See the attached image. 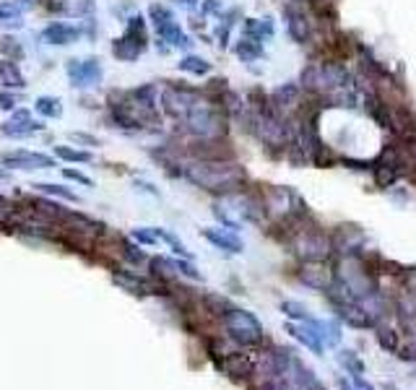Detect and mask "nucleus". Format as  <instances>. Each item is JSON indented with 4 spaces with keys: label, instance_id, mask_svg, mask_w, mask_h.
<instances>
[{
    "label": "nucleus",
    "instance_id": "47",
    "mask_svg": "<svg viewBox=\"0 0 416 390\" xmlns=\"http://www.w3.org/2000/svg\"><path fill=\"white\" fill-rule=\"evenodd\" d=\"M336 382H338V390H357V388H354V382L349 380V377H343V375H338V377H336Z\"/></svg>",
    "mask_w": 416,
    "mask_h": 390
},
{
    "label": "nucleus",
    "instance_id": "34",
    "mask_svg": "<svg viewBox=\"0 0 416 390\" xmlns=\"http://www.w3.org/2000/svg\"><path fill=\"white\" fill-rule=\"evenodd\" d=\"M96 13V3L94 0H68V16L89 18Z\"/></svg>",
    "mask_w": 416,
    "mask_h": 390
},
{
    "label": "nucleus",
    "instance_id": "40",
    "mask_svg": "<svg viewBox=\"0 0 416 390\" xmlns=\"http://www.w3.org/2000/svg\"><path fill=\"white\" fill-rule=\"evenodd\" d=\"M222 13H224L222 0H203V6H201V16H219L222 18Z\"/></svg>",
    "mask_w": 416,
    "mask_h": 390
},
{
    "label": "nucleus",
    "instance_id": "22",
    "mask_svg": "<svg viewBox=\"0 0 416 390\" xmlns=\"http://www.w3.org/2000/svg\"><path fill=\"white\" fill-rule=\"evenodd\" d=\"M234 55L242 63H255L260 57H266V50H263V42H255L250 36H240V42L234 45Z\"/></svg>",
    "mask_w": 416,
    "mask_h": 390
},
{
    "label": "nucleus",
    "instance_id": "18",
    "mask_svg": "<svg viewBox=\"0 0 416 390\" xmlns=\"http://www.w3.org/2000/svg\"><path fill=\"white\" fill-rule=\"evenodd\" d=\"M24 27V11L19 3L13 0H0V29L6 32H16Z\"/></svg>",
    "mask_w": 416,
    "mask_h": 390
},
{
    "label": "nucleus",
    "instance_id": "26",
    "mask_svg": "<svg viewBox=\"0 0 416 390\" xmlns=\"http://www.w3.org/2000/svg\"><path fill=\"white\" fill-rule=\"evenodd\" d=\"M378 344L382 351H388V354H398V349H401V333H398L396 328H385V326H378Z\"/></svg>",
    "mask_w": 416,
    "mask_h": 390
},
{
    "label": "nucleus",
    "instance_id": "45",
    "mask_svg": "<svg viewBox=\"0 0 416 390\" xmlns=\"http://www.w3.org/2000/svg\"><path fill=\"white\" fill-rule=\"evenodd\" d=\"M352 382L357 390H375V385L370 380H364V375H352Z\"/></svg>",
    "mask_w": 416,
    "mask_h": 390
},
{
    "label": "nucleus",
    "instance_id": "3",
    "mask_svg": "<svg viewBox=\"0 0 416 390\" xmlns=\"http://www.w3.org/2000/svg\"><path fill=\"white\" fill-rule=\"evenodd\" d=\"M229 125L231 120L227 118V112L206 94L193 112L182 123H177V133L187 138H229Z\"/></svg>",
    "mask_w": 416,
    "mask_h": 390
},
{
    "label": "nucleus",
    "instance_id": "46",
    "mask_svg": "<svg viewBox=\"0 0 416 390\" xmlns=\"http://www.w3.org/2000/svg\"><path fill=\"white\" fill-rule=\"evenodd\" d=\"M136 185H138V188H141V190H143V193H151L154 198H159V190H157V188H154V185H151V182L138 180V182H136Z\"/></svg>",
    "mask_w": 416,
    "mask_h": 390
},
{
    "label": "nucleus",
    "instance_id": "35",
    "mask_svg": "<svg viewBox=\"0 0 416 390\" xmlns=\"http://www.w3.org/2000/svg\"><path fill=\"white\" fill-rule=\"evenodd\" d=\"M148 18H151L154 27H162L166 21H175V13H172V8L162 6V3H151L148 6Z\"/></svg>",
    "mask_w": 416,
    "mask_h": 390
},
{
    "label": "nucleus",
    "instance_id": "29",
    "mask_svg": "<svg viewBox=\"0 0 416 390\" xmlns=\"http://www.w3.org/2000/svg\"><path fill=\"white\" fill-rule=\"evenodd\" d=\"M31 188L39 193H45V195H55V198L71 200V203H78V200H81L73 190H68V188H63V185H55V182H34Z\"/></svg>",
    "mask_w": 416,
    "mask_h": 390
},
{
    "label": "nucleus",
    "instance_id": "13",
    "mask_svg": "<svg viewBox=\"0 0 416 390\" xmlns=\"http://www.w3.org/2000/svg\"><path fill=\"white\" fill-rule=\"evenodd\" d=\"M81 36H83V27L81 24H71V21H52V24H47L42 29V39H45L47 45H55V47L73 45Z\"/></svg>",
    "mask_w": 416,
    "mask_h": 390
},
{
    "label": "nucleus",
    "instance_id": "12",
    "mask_svg": "<svg viewBox=\"0 0 416 390\" xmlns=\"http://www.w3.org/2000/svg\"><path fill=\"white\" fill-rule=\"evenodd\" d=\"M0 164L10 169H50L55 167V159L39 151H13V154H0Z\"/></svg>",
    "mask_w": 416,
    "mask_h": 390
},
{
    "label": "nucleus",
    "instance_id": "24",
    "mask_svg": "<svg viewBox=\"0 0 416 390\" xmlns=\"http://www.w3.org/2000/svg\"><path fill=\"white\" fill-rule=\"evenodd\" d=\"M177 68L182 73H190V76H208L213 65L208 63L206 57H201V55H185V57L177 63Z\"/></svg>",
    "mask_w": 416,
    "mask_h": 390
},
{
    "label": "nucleus",
    "instance_id": "42",
    "mask_svg": "<svg viewBox=\"0 0 416 390\" xmlns=\"http://www.w3.org/2000/svg\"><path fill=\"white\" fill-rule=\"evenodd\" d=\"M68 141H73V144H81V146H102V141L92 133H68Z\"/></svg>",
    "mask_w": 416,
    "mask_h": 390
},
{
    "label": "nucleus",
    "instance_id": "36",
    "mask_svg": "<svg viewBox=\"0 0 416 390\" xmlns=\"http://www.w3.org/2000/svg\"><path fill=\"white\" fill-rule=\"evenodd\" d=\"M130 237H133L138 245H146V247H154V245H159V242H162V239H159L157 227H154V229L138 227V229H133V232H130Z\"/></svg>",
    "mask_w": 416,
    "mask_h": 390
},
{
    "label": "nucleus",
    "instance_id": "28",
    "mask_svg": "<svg viewBox=\"0 0 416 390\" xmlns=\"http://www.w3.org/2000/svg\"><path fill=\"white\" fill-rule=\"evenodd\" d=\"M338 364H341L346 375H364V362L359 359V354L354 351V349H341L338 354H336Z\"/></svg>",
    "mask_w": 416,
    "mask_h": 390
},
{
    "label": "nucleus",
    "instance_id": "38",
    "mask_svg": "<svg viewBox=\"0 0 416 390\" xmlns=\"http://www.w3.org/2000/svg\"><path fill=\"white\" fill-rule=\"evenodd\" d=\"M341 164L346 169L354 172H372V159H352V156H341Z\"/></svg>",
    "mask_w": 416,
    "mask_h": 390
},
{
    "label": "nucleus",
    "instance_id": "16",
    "mask_svg": "<svg viewBox=\"0 0 416 390\" xmlns=\"http://www.w3.org/2000/svg\"><path fill=\"white\" fill-rule=\"evenodd\" d=\"M201 235L203 239H208L213 247H219L224 253H231V255H240L245 250L242 245V239L237 237V232H229V229H213V227H206L201 229Z\"/></svg>",
    "mask_w": 416,
    "mask_h": 390
},
{
    "label": "nucleus",
    "instance_id": "33",
    "mask_svg": "<svg viewBox=\"0 0 416 390\" xmlns=\"http://www.w3.org/2000/svg\"><path fill=\"white\" fill-rule=\"evenodd\" d=\"M157 232H159V239L172 247V253H175V255H180V258H187V260L193 258V255H190V250L185 247V242H182V239H180L175 232H166V229H162V227H157Z\"/></svg>",
    "mask_w": 416,
    "mask_h": 390
},
{
    "label": "nucleus",
    "instance_id": "14",
    "mask_svg": "<svg viewBox=\"0 0 416 390\" xmlns=\"http://www.w3.org/2000/svg\"><path fill=\"white\" fill-rule=\"evenodd\" d=\"M289 382H292V390H328L320 382V377L307 367L299 356H294V362H292V367H289Z\"/></svg>",
    "mask_w": 416,
    "mask_h": 390
},
{
    "label": "nucleus",
    "instance_id": "44",
    "mask_svg": "<svg viewBox=\"0 0 416 390\" xmlns=\"http://www.w3.org/2000/svg\"><path fill=\"white\" fill-rule=\"evenodd\" d=\"M398 356H401L403 362H416V341H411L408 346H401V349H398Z\"/></svg>",
    "mask_w": 416,
    "mask_h": 390
},
{
    "label": "nucleus",
    "instance_id": "21",
    "mask_svg": "<svg viewBox=\"0 0 416 390\" xmlns=\"http://www.w3.org/2000/svg\"><path fill=\"white\" fill-rule=\"evenodd\" d=\"M315 330H317V336L323 341L325 349H336V346L341 344V326H338V320H313Z\"/></svg>",
    "mask_w": 416,
    "mask_h": 390
},
{
    "label": "nucleus",
    "instance_id": "43",
    "mask_svg": "<svg viewBox=\"0 0 416 390\" xmlns=\"http://www.w3.org/2000/svg\"><path fill=\"white\" fill-rule=\"evenodd\" d=\"M65 180H73V182H81V185H89V188H94V180L89 177V174L78 172V169H71V167H65L63 169Z\"/></svg>",
    "mask_w": 416,
    "mask_h": 390
},
{
    "label": "nucleus",
    "instance_id": "41",
    "mask_svg": "<svg viewBox=\"0 0 416 390\" xmlns=\"http://www.w3.org/2000/svg\"><path fill=\"white\" fill-rule=\"evenodd\" d=\"M258 390H292V382L289 377H273V380L260 382Z\"/></svg>",
    "mask_w": 416,
    "mask_h": 390
},
{
    "label": "nucleus",
    "instance_id": "19",
    "mask_svg": "<svg viewBox=\"0 0 416 390\" xmlns=\"http://www.w3.org/2000/svg\"><path fill=\"white\" fill-rule=\"evenodd\" d=\"M143 53H146V47L136 45V42L128 39L125 34L117 36V39H112V55H115L117 60H122V63H136Z\"/></svg>",
    "mask_w": 416,
    "mask_h": 390
},
{
    "label": "nucleus",
    "instance_id": "17",
    "mask_svg": "<svg viewBox=\"0 0 416 390\" xmlns=\"http://www.w3.org/2000/svg\"><path fill=\"white\" fill-rule=\"evenodd\" d=\"M276 34V27H273V18H245L242 21V36H250L255 42H266L271 36Z\"/></svg>",
    "mask_w": 416,
    "mask_h": 390
},
{
    "label": "nucleus",
    "instance_id": "9",
    "mask_svg": "<svg viewBox=\"0 0 416 390\" xmlns=\"http://www.w3.org/2000/svg\"><path fill=\"white\" fill-rule=\"evenodd\" d=\"M296 279L305 284L307 289L320 291L323 294L325 289H331L333 284V268L328 260H310V263H302L299 271H296Z\"/></svg>",
    "mask_w": 416,
    "mask_h": 390
},
{
    "label": "nucleus",
    "instance_id": "10",
    "mask_svg": "<svg viewBox=\"0 0 416 390\" xmlns=\"http://www.w3.org/2000/svg\"><path fill=\"white\" fill-rule=\"evenodd\" d=\"M333 239V250L336 255H359L364 250V232L354 224H341L331 232Z\"/></svg>",
    "mask_w": 416,
    "mask_h": 390
},
{
    "label": "nucleus",
    "instance_id": "37",
    "mask_svg": "<svg viewBox=\"0 0 416 390\" xmlns=\"http://www.w3.org/2000/svg\"><path fill=\"white\" fill-rule=\"evenodd\" d=\"M172 263H175L177 276H185V279H193V281H203V276H201V271L195 268L193 260H187V258H177V260H172Z\"/></svg>",
    "mask_w": 416,
    "mask_h": 390
},
{
    "label": "nucleus",
    "instance_id": "31",
    "mask_svg": "<svg viewBox=\"0 0 416 390\" xmlns=\"http://www.w3.org/2000/svg\"><path fill=\"white\" fill-rule=\"evenodd\" d=\"M55 156L57 159H65V162H73V164L94 162L92 151H81V148H73V146H55Z\"/></svg>",
    "mask_w": 416,
    "mask_h": 390
},
{
    "label": "nucleus",
    "instance_id": "30",
    "mask_svg": "<svg viewBox=\"0 0 416 390\" xmlns=\"http://www.w3.org/2000/svg\"><path fill=\"white\" fill-rule=\"evenodd\" d=\"M281 312H284L292 323H310V320H313V315L307 312L305 305H302V302H294V300L281 302Z\"/></svg>",
    "mask_w": 416,
    "mask_h": 390
},
{
    "label": "nucleus",
    "instance_id": "4",
    "mask_svg": "<svg viewBox=\"0 0 416 390\" xmlns=\"http://www.w3.org/2000/svg\"><path fill=\"white\" fill-rule=\"evenodd\" d=\"M287 245L292 247V253L296 255L299 263H310V260H331L333 255H336L331 232H325V229L317 227L313 216L296 229L294 237L289 239Z\"/></svg>",
    "mask_w": 416,
    "mask_h": 390
},
{
    "label": "nucleus",
    "instance_id": "7",
    "mask_svg": "<svg viewBox=\"0 0 416 390\" xmlns=\"http://www.w3.org/2000/svg\"><path fill=\"white\" fill-rule=\"evenodd\" d=\"M284 21H287V34L292 36V42L296 45H310L315 39V18L313 13L307 11V6H299V3H284Z\"/></svg>",
    "mask_w": 416,
    "mask_h": 390
},
{
    "label": "nucleus",
    "instance_id": "15",
    "mask_svg": "<svg viewBox=\"0 0 416 390\" xmlns=\"http://www.w3.org/2000/svg\"><path fill=\"white\" fill-rule=\"evenodd\" d=\"M313 320H310V323H292V320H289V323H287V333L292 338H296V341H299L302 346H307V349H310L315 356H323L325 346H323V341H320V336H317V330H315Z\"/></svg>",
    "mask_w": 416,
    "mask_h": 390
},
{
    "label": "nucleus",
    "instance_id": "5",
    "mask_svg": "<svg viewBox=\"0 0 416 390\" xmlns=\"http://www.w3.org/2000/svg\"><path fill=\"white\" fill-rule=\"evenodd\" d=\"M203 97V89H193V86H187L182 81H172L159 91V109H162L164 118L182 123Z\"/></svg>",
    "mask_w": 416,
    "mask_h": 390
},
{
    "label": "nucleus",
    "instance_id": "25",
    "mask_svg": "<svg viewBox=\"0 0 416 390\" xmlns=\"http://www.w3.org/2000/svg\"><path fill=\"white\" fill-rule=\"evenodd\" d=\"M125 36L133 39L136 45L148 47V29H146V18L143 16H133L128 18V27H125Z\"/></svg>",
    "mask_w": 416,
    "mask_h": 390
},
{
    "label": "nucleus",
    "instance_id": "20",
    "mask_svg": "<svg viewBox=\"0 0 416 390\" xmlns=\"http://www.w3.org/2000/svg\"><path fill=\"white\" fill-rule=\"evenodd\" d=\"M0 81L10 91L27 89V78H24V73H21L16 60H6V57H3V63H0Z\"/></svg>",
    "mask_w": 416,
    "mask_h": 390
},
{
    "label": "nucleus",
    "instance_id": "11",
    "mask_svg": "<svg viewBox=\"0 0 416 390\" xmlns=\"http://www.w3.org/2000/svg\"><path fill=\"white\" fill-rule=\"evenodd\" d=\"M39 130H45V125L31 118L29 109H13V118L0 125V133L6 138H29L37 136Z\"/></svg>",
    "mask_w": 416,
    "mask_h": 390
},
{
    "label": "nucleus",
    "instance_id": "48",
    "mask_svg": "<svg viewBox=\"0 0 416 390\" xmlns=\"http://www.w3.org/2000/svg\"><path fill=\"white\" fill-rule=\"evenodd\" d=\"M177 3H182V6H185V8H190V11L198 6V0H177Z\"/></svg>",
    "mask_w": 416,
    "mask_h": 390
},
{
    "label": "nucleus",
    "instance_id": "27",
    "mask_svg": "<svg viewBox=\"0 0 416 390\" xmlns=\"http://www.w3.org/2000/svg\"><path fill=\"white\" fill-rule=\"evenodd\" d=\"M34 109H37V115H42V118L57 120L63 115V102L57 99V97H39L34 102Z\"/></svg>",
    "mask_w": 416,
    "mask_h": 390
},
{
    "label": "nucleus",
    "instance_id": "8",
    "mask_svg": "<svg viewBox=\"0 0 416 390\" xmlns=\"http://www.w3.org/2000/svg\"><path fill=\"white\" fill-rule=\"evenodd\" d=\"M65 73H68V78H71V83H73L76 89H96L104 78L99 57H86V60L71 57L65 63Z\"/></svg>",
    "mask_w": 416,
    "mask_h": 390
},
{
    "label": "nucleus",
    "instance_id": "23",
    "mask_svg": "<svg viewBox=\"0 0 416 390\" xmlns=\"http://www.w3.org/2000/svg\"><path fill=\"white\" fill-rule=\"evenodd\" d=\"M115 239H117V247H120L122 260H125V263H128L130 268H136V265H146V263H148L146 253L141 250L138 242H130V239H125V237H115Z\"/></svg>",
    "mask_w": 416,
    "mask_h": 390
},
{
    "label": "nucleus",
    "instance_id": "39",
    "mask_svg": "<svg viewBox=\"0 0 416 390\" xmlns=\"http://www.w3.org/2000/svg\"><path fill=\"white\" fill-rule=\"evenodd\" d=\"M19 104H21V94H13L10 89L0 91V107H3V109L13 112V109L19 107Z\"/></svg>",
    "mask_w": 416,
    "mask_h": 390
},
{
    "label": "nucleus",
    "instance_id": "2",
    "mask_svg": "<svg viewBox=\"0 0 416 390\" xmlns=\"http://www.w3.org/2000/svg\"><path fill=\"white\" fill-rule=\"evenodd\" d=\"M352 83V71L341 60H310L299 73V86L307 97H328L331 91Z\"/></svg>",
    "mask_w": 416,
    "mask_h": 390
},
{
    "label": "nucleus",
    "instance_id": "1",
    "mask_svg": "<svg viewBox=\"0 0 416 390\" xmlns=\"http://www.w3.org/2000/svg\"><path fill=\"white\" fill-rule=\"evenodd\" d=\"M182 180L193 182L195 188H201L213 195H231V193L248 190L250 177L237 159H222V162H198L187 159L182 167Z\"/></svg>",
    "mask_w": 416,
    "mask_h": 390
},
{
    "label": "nucleus",
    "instance_id": "32",
    "mask_svg": "<svg viewBox=\"0 0 416 390\" xmlns=\"http://www.w3.org/2000/svg\"><path fill=\"white\" fill-rule=\"evenodd\" d=\"M24 45H21V39H16V36H0V55L6 57V60H21L24 57Z\"/></svg>",
    "mask_w": 416,
    "mask_h": 390
},
{
    "label": "nucleus",
    "instance_id": "6",
    "mask_svg": "<svg viewBox=\"0 0 416 390\" xmlns=\"http://www.w3.org/2000/svg\"><path fill=\"white\" fill-rule=\"evenodd\" d=\"M219 320H222L227 336L237 346H263L266 341V330L260 326V320L248 309L229 307Z\"/></svg>",
    "mask_w": 416,
    "mask_h": 390
}]
</instances>
